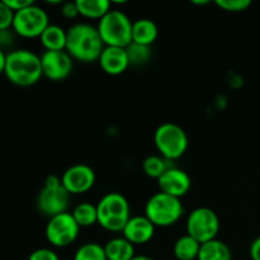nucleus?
<instances>
[{"label":"nucleus","instance_id":"1","mask_svg":"<svg viewBox=\"0 0 260 260\" xmlns=\"http://www.w3.org/2000/svg\"><path fill=\"white\" fill-rule=\"evenodd\" d=\"M68 30L66 41V52L73 60L84 63L95 62L101 57L104 50L98 28L88 23H75Z\"/></svg>","mask_w":260,"mask_h":260},{"label":"nucleus","instance_id":"2","mask_svg":"<svg viewBox=\"0 0 260 260\" xmlns=\"http://www.w3.org/2000/svg\"><path fill=\"white\" fill-rule=\"evenodd\" d=\"M4 74L14 85H35L43 76L41 56L25 48L9 51L7 53Z\"/></svg>","mask_w":260,"mask_h":260},{"label":"nucleus","instance_id":"3","mask_svg":"<svg viewBox=\"0 0 260 260\" xmlns=\"http://www.w3.org/2000/svg\"><path fill=\"white\" fill-rule=\"evenodd\" d=\"M98 223L107 231L122 233L131 218V208L127 198L117 192L104 194L96 203Z\"/></svg>","mask_w":260,"mask_h":260},{"label":"nucleus","instance_id":"4","mask_svg":"<svg viewBox=\"0 0 260 260\" xmlns=\"http://www.w3.org/2000/svg\"><path fill=\"white\" fill-rule=\"evenodd\" d=\"M184 213L179 198L167 193L157 192L149 198L145 205V216L155 228H169L177 223Z\"/></svg>","mask_w":260,"mask_h":260},{"label":"nucleus","instance_id":"5","mask_svg":"<svg viewBox=\"0 0 260 260\" xmlns=\"http://www.w3.org/2000/svg\"><path fill=\"white\" fill-rule=\"evenodd\" d=\"M96 28L104 46L127 47L132 42V22L121 10H109Z\"/></svg>","mask_w":260,"mask_h":260},{"label":"nucleus","instance_id":"6","mask_svg":"<svg viewBox=\"0 0 260 260\" xmlns=\"http://www.w3.org/2000/svg\"><path fill=\"white\" fill-rule=\"evenodd\" d=\"M154 142L157 151L168 161L180 159L188 149L187 134L173 122H165L155 129Z\"/></svg>","mask_w":260,"mask_h":260},{"label":"nucleus","instance_id":"7","mask_svg":"<svg viewBox=\"0 0 260 260\" xmlns=\"http://www.w3.org/2000/svg\"><path fill=\"white\" fill-rule=\"evenodd\" d=\"M70 196V193L63 188L61 178L57 175H50L46 178L42 189L38 193V211L48 218L68 212Z\"/></svg>","mask_w":260,"mask_h":260},{"label":"nucleus","instance_id":"8","mask_svg":"<svg viewBox=\"0 0 260 260\" xmlns=\"http://www.w3.org/2000/svg\"><path fill=\"white\" fill-rule=\"evenodd\" d=\"M187 235L192 236L200 244L217 239L220 231V218L217 213L208 207L194 208L188 215L185 222Z\"/></svg>","mask_w":260,"mask_h":260},{"label":"nucleus","instance_id":"9","mask_svg":"<svg viewBox=\"0 0 260 260\" xmlns=\"http://www.w3.org/2000/svg\"><path fill=\"white\" fill-rule=\"evenodd\" d=\"M48 25H50V18L47 12L33 3L29 7L14 13L12 29L20 37L40 38Z\"/></svg>","mask_w":260,"mask_h":260},{"label":"nucleus","instance_id":"10","mask_svg":"<svg viewBox=\"0 0 260 260\" xmlns=\"http://www.w3.org/2000/svg\"><path fill=\"white\" fill-rule=\"evenodd\" d=\"M79 228L71 212H63L48 218L45 235L48 243L55 248H66L78 239Z\"/></svg>","mask_w":260,"mask_h":260},{"label":"nucleus","instance_id":"11","mask_svg":"<svg viewBox=\"0 0 260 260\" xmlns=\"http://www.w3.org/2000/svg\"><path fill=\"white\" fill-rule=\"evenodd\" d=\"M61 183L70 194H83L95 184V173L86 164H75L63 172Z\"/></svg>","mask_w":260,"mask_h":260},{"label":"nucleus","instance_id":"12","mask_svg":"<svg viewBox=\"0 0 260 260\" xmlns=\"http://www.w3.org/2000/svg\"><path fill=\"white\" fill-rule=\"evenodd\" d=\"M73 61L66 51H45L41 55L43 76L52 81L65 80L73 71Z\"/></svg>","mask_w":260,"mask_h":260},{"label":"nucleus","instance_id":"13","mask_svg":"<svg viewBox=\"0 0 260 260\" xmlns=\"http://www.w3.org/2000/svg\"><path fill=\"white\" fill-rule=\"evenodd\" d=\"M157 185L160 192L180 200L190 190L192 179L185 170L177 167H169L167 172L157 179Z\"/></svg>","mask_w":260,"mask_h":260},{"label":"nucleus","instance_id":"14","mask_svg":"<svg viewBox=\"0 0 260 260\" xmlns=\"http://www.w3.org/2000/svg\"><path fill=\"white\" fill-rule=\"evenodd\" d=\"M155 229L156 228L145 215L131 216L122 234L123 238L134 245H144L154 238Z\"/></svg>","mask_w":260,"mask_h":260},{"label":"nucleus","instance_id":"15","mask_svg":"<svg viewBox=\"0 0 260 260\" xmlns=\"http://www.w3.org/2000/svg\"><path fill=\"white\" fill-rule=\"evenodd\" d=\"M102 70L111 76H117L123 74L128 69L129 61L127 56L126 47H114L106 46L102 51L98 60Z\"/></svg>","mask_w":260,"mask_h":260},{"label":"nucleus","instance_id":"16","mask_svg":"<svg viewBox=\"0 0 260 260\" xmlns=\"http://www.w3.org/2000/svg\"><path fill=\"white\" fill-rule=\"evenodd\" d=\"M157 36L159 28L154 20L141 18L132 22V42L151 47L152 43L157 40Z\"/></svg>","mask_w":260,"mask_h":260},{"label":"nucleus","instance_id":"17","mask_svg":"<svg viewBox=\"0 0 260 260\" xmlns=\"http://www.w3.org/2000/svg\"><path fill=\"white\" fill-rule=\"evenodd\" d=\"M40 41L46 51H65L68 30L57 24H51L40 36Z\"/></svg>","mask_w":260,"mask_h":260},{"label":"nucleus","instance_id":"18","mask_svg":"<svg viewBox=\"0 0 260 260\" xmlns=\"http://www.w3.org/2000/svg\"><path fill=\"white\" fill-rule=\"evenodd\" d=\"M107 260H132L135 258V245L127 239L113 238L104 245Z\"/></svg>","mask_w":260,"mask_h":260},{"label":"nucleus","instance_id":"19","mask_svg":"<svg viewBox=\"0 0 260 260\" xmlns=\"http://www.w3.org/2000/svg\"><path fill=\"white\" fill-rule=\"evenodd\" d=\"M197 260H233V253L228 244L215 239L201 245Z\"/></svg>","mask_w":260,"mask_h":260},{"label":"nucleus","instance_id":"20","mask_svg":"<svg viewBox=\"0 0 260 260\" xmlns=\"http://www.w3.org/2000/svg\"><path fill=\"white\" fill-rule=\"evenodd\" d=\"M79 15L88 19L101 20L111 8V3L108 0H76Z\"/></svg>","mask_w":260,"mask_h":260},{"label":"nucleus","instance_id":"21","mask_svg":"<svg viewBox=\"0 0 260 260\" xmlns=\"http://www.w3.org/2000/svg\"><path fill=\"white\" fill-rule=\"evenodd\" d=\"M202 244L189 235H183L175 241L173 253L178 260H197Z\"/></svg>","mask_w":260,"mask_h":260},{"label":"nucleus","instance_id":"22","mask_svg":"<svg viewBox=\"0 0 260 260\" xmlns=\"http://www.w3.org/2000/svg\"><path fill=\"white\" fill-rule=\"evenodd\" d=\"M74 220L78 223L79 228H90V226L98 223V211L96 205H91L89 202L79 203L75 206L71 212Z\"/></svg>","mask_w":260,"mask_h":260},{"label":"nucleus","instance_id":"23","mask_svg":"<svg viewBox=\"0 0 260 260\" xmlns=\"http://www.w3.org/2000/svg\"><path fill=\"white\" fill-rule=\"evenodd\" d=\"M170 165L168 164V160L164 159L161 155H150L142 161V170L145 174L152 179H159Z\"/></svg>","mask_w":260,"mask_h":260},{"label":"nucleus","instance_id":"24","mask_svg":"<svg viewBox=\"0 0 260 260\" xmlns=\"http://www.w3.org/2000/svg\"><path fill=\"white\" fill-rule=\"evenodd\" d=\"M129 66H141L149 62L151 57V47L131 42L126 47Z\"/></svg>","mask_w":260,"mask_h":260},{"label":"nucleus","instance_id":"25","mask_svg":"<svg viewBox=\"0 0 260 260\" xmlns=\"http://www.w3.org/2000/svg\"><path fill=\"white\" fill-rule=\"evenodd\" d=\"M73 260H107L104 246L98 243H85L75 251Z\"/></svg>","mask_w":260,"mask_h":260},{"label":"nucleus","instance_id":"26","mask_svg":"<svg viewBox=\"0 0 260 260\" xmlns=\"http://www.w3.org/2000/svg\"><path fill=\"white\" fill-rule=\"evenodd\" d=\"M215 4L225 12L241 13L250 8L251 2L250 0H217Z\"/></svg>","mask_w":260,"mask_h":260},{"label":"nucleus","instance_id":"27","mask_svg":"<svg viewBox=\"0 0 260 260\" xmlns=\"http://www.w3.org/2000/svg\"><path fill=\"white\" fill-rule=\"evenodd\" d=\"M14 19V12L5 4L4 0H0V30L10 29Z\"/></svg>","mask_w":260,"mask_h":260},{"label":"nucleus","instance_id":"28","mask_svg":"<svg viewBox=\"0 0 260 260\" xmlns=\"http://www.w3.org/2000/svg\"><path fill=\"white\" fill-rule=\"evenodd\" d=\"M28 260H60V258H58L57 253L53 251L52 249L40 248L29 254Z\"/></svg>","mask_w":260,"mask_h":260},{"label":"nucleus","instance_id":"29","mask_svg":"<svg viewBox=\"0 0 260 260\" xmlns=\"http://www.w3.org/2000/svg\"><path fill=\"white\" fill-rule=\"evenodd\" d=\"M61 14L66 19H75L79 15L76 2H66L61 5Z\"/></svg>","mask_w":260,"mask_h":260},{"label":"nucleus","instance_id":"30","mask_svg":"<svg viewBox=\"0 0 260 260\" xmlns=\"http://www.w3.org/2000/svg\"><path fill=\"white\" fill-rule=\"evenodd\" d=\"M5 4L13 10V12H19V10L24 9V8L29 7L30 4H33L32 0H4Z\"/></svg>","mask_w":260,"mask_h":260},{"label":"nucleus","instance_id":"31","mask_svg":"<svg viewBox=\"0 0 260 260\" xmlns=\"http://www.w3.org/2000/svg\"><path fill=\"white\" fill-rule=\"evenodd\" d=\"M13 45V35L10 29L0 30V50L4 51L5 48Z\"/></svg>","mask_w":260,"mask_h":260},{"label":"nucleus","instance_id":"32","mask_svg":"<svg viewBox=\"0 0 260 260\" xmlns=\"http://www.w3.org/2000/svg\"><path fill=\"white\" fill-rule=\"evenodd\" d=\"M249 254H250L251 260H260V236L251 243Z\"/></svg>","mask_w":260,"mask_h":260},{"label":"nucleus","instance_id":"33","mask_svg":"<svg viewBox=\"0 0 260 260\" xmlns=\"http://www.w3.org/2000/svg\"><path fill=\"white\" fill-rule=\"evenodd\" d=\"M5 61H7V53H5L3 50H0V75L4 74Z\"/></svg>","mask_w":260,"mask_h":260},{"label":"nucleus","instance_id":"34","mask_svg":"<svg viewBox=\"0 0 260 260\" xmlns=\"http://www.w3.org/2000/svg\"><path fill=\"white\" fill-rule=\"evenodd\" d=\"M132 260H154V259L150 258V256H146V255H136Z\"/></svg>","mask_w":260,"mask_h":260},{"label":"nucleus","instance_id":"35","mask_svg":"<svg viewBox=\"0 0 260 260\" xmlns=\"http://www.w3.org/2000/svg\"><path fill=\"white\" fill-rule=\"evenodd\" d=\"M193 4H200V5L202 4L203 5V4H208V2H193Z\"/></svg>","mask_w":260,"mask_h":260}]
</instances>
